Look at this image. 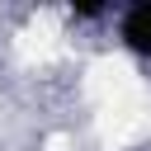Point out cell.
Here are the masks:
<instances>
[{"label": "cell", "instance_id": "cell-1", "mask_svg": "<svg viewBox=\"0 0 151 151\" xmlns=\"http://www.w3.org/2000/svg\"><path fill=\"white\" fill-rule=\"evenodd\" d=\"M142 90V80H137V66L127 61V57H99V61H90V71H85V94L94 99V104H113V99H123V94H137Z\"/></svg>", "mask_w": 151, "mask_h": 151}, {"label": "cell", "instance_id": "cell-2", "mask_svg": "<svg viewBox=\"0 0 151 151\" xmlns=\"http://www.w3.org/2000/svg\"><path fill=\"white\" fill-rule=\"evenodd\" d=\"M146 99H142V90L137 94H123V99H113V104H99V137L104 142H113V146H123V142H132L142 127H146Z\"/></svg>", "mask_w": 151, "mask_h": 151}, {"label": "cell", "instance_id": "cell-3", "mask_svg": "<svg viewBox=\"0 0 151 151\" xmlns=\"http://www.w3.org/2000/svg\"><path fill=\"white\" fill-rule=\"evenodd\" d=\"M57 42H61L57 19H52V14H38V19L19 33V57H24V61H47V57L57 52Z\"/></svg>", "mask_w": 151, "mask_h": 151}, {"label": "cell", "instance_id": "cell-4", "mask_svg": "<svg viewBox=\"0 0 151 151\" xmlns=\"http://www.w3.org/2000/svg\"><path fill=\"white\" fill-rule=\"evenodd\" d=\"M47 151H66V137H52V142H47Z\"/></svg>", "mask_w": 151, "mask_h": 151}, {"label": "cell", "instance_id": "cell-5", "mask_svg": "<svg viewBox=\"0 0 151 151\" xmlns=\"http://www.w3.org/2000/svg\"><path fill=\"white\" fill-rule=\"evenodd\" d=\"M146 127H151V113H146Z\"/></svg>", "mask_w": 151, "mask_h": 151}]
</instances>
